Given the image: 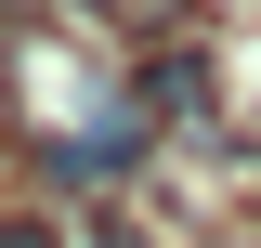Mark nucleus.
I'll return each instance as SVG.
<instances>
[{
	"label": "nucleus",
	"instance_id": "5",
	"mask_svg": "<svg viewBox=\"0 0 261 248\" xmlns=\"http://www.w3.org/2000/svg\"><path fill=\"white\" fill-rule=\"evenodd\" d=\"M92 13H105V0H92Z\"/></svg>",
	"mask_w": 261,
	"mask_h": 248
},
{
	"label": "nucleus",
	"instance_id": "2",
	"mask_svg": "<svg viewBox=\"0 0 261 248\" xmlns=\"http://www.w3.org/2000/svg\"><path fill=\"white\" fill-rule=\"evenodd\" d=\"M144 118H209V53H157L144 65Z\"/></svg>",
	"mask_w": 261,
	"mask_h": 248
},
{
	"label": "nucleus",
	"instance_id": "4",
	"mask_svg": "<svg viewBox=\"0 0 261 248\" xmlns=\"http://www.w3.org/2000/svg\"><path fill=\"white\" fill-rule=\"evenodd\" d=\"M92 248H157V235H144V222H92Z\"/></svg>",
	"mask_w": 261,
	"mask_h": 248
},
{
	"label": "nucleus",
	"instance_id": "1",
	"mask_svg": "<svg viewBox=\"0 0 261 248\" xmlns=\"http://www.w3.org/2000/svg\"><path fill=\"white\" fill-rule=\"evenodd\" d=\"M130 157H144V105H118V118H92V131H79V144L53 157V183H118Z\"/></svg>",
	"mask_w": 261,
	"mask_h": 248
},
{
	"label": "nucleus",
	"instance_id": "3",
	"mask_svg": "<svg viewBox=\"0 0 261 248\" xmlns=\"http://www.w3.org/2000/svg\"><path fill=\"white\" fill-rule=\"evenodd\" d=\"M0 248H53V222H27V209H13V222H0Z\"/></svg>",
	"mask_w": 261,
	"mask_h": 248
}]
</instances>
